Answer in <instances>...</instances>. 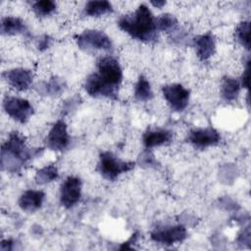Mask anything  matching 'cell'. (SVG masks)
Returning <instances> with one entry per match:
<instances>
[{
    "instance_id": "obj_1",
    "label": "cell",
    "mask_w": 251,
    "mask_h": 251,
    "mask_svg": "<svg viewBox=\"0 0 251 251\" xmlns=\"http://www.w3.org/2000/svg\"><path fill=\"white\" fill-rule=\"evenodd\" d=\"M123 81V70L113 56H104L97 61V72L90 74L84 82V89L91 97L118 99Z\"/></svg>"
},
{
    "instance_id": "obj_2",
    "label": "cell",
    "mask_w": 251,
    "mask_h": 251,
    "mask_svg": "<svg viewBox=\"0 0 251 251\" xmlns=\"http://www.w3.org/2000/svg\"><path fill=\"white\" fill-rule=\"evenodd\" d=\"M43 148H28L25 137L18 131L9 134L1 148V168L10 173H19L31 159L42 154Z\"/></svg>"
},
{
    "instance_id": "obj_3",
    "label": "cell",
    "mask_w": 251,
    "mask_h": 251,
    "mask_svg": "<svg viewBox=\"0 0 251 251\" xmlns=\"http://www.w3.org/2000/svg\"><path fill=\"white\" fill-rule=\"evenodd\" d=\"M118 25L132 38L142 42H154L158 37L155 17L145 4H140L134 13L121 17Z\"/></svg>"
},
{
    "instance_id": "obj_4",
    "label": "cell",
    "mask_w": 251,
    "mask_h": 251,
    "mask_svg": "<svg viewBox=\"0 0 251 251\" xmlns=\"http://www.w3.org/2000/svg\"><path fill=\"white\" fill-rule=\"evenodd\" d=\"M134 162L124 161L111 151H104L99 155L97 170L104 178L114 181L121 175L134 169Z\"/></svg>"
},
{
    "instance_id": "obj_5",
    "label": "cell",
    "mask_w": 251,
    "mask_h": 251,
    "mask_svg": "<svg viewBox=\"0 0 251 251\" xmlns=\"http://www.w3.org/2000/svg\"><path fill=\"white\" fill-rule=\"evenodd\" d=\"M76 45L85 52H93L98 50L111 51L113 43L111 38L102 30L86 29L81 33L75 35Z\"/></svg>"
},
{
    "instance_id": "obj_6",
    "label": "cell",
    "mask_w": 251,
    "mask_h": 251,
    "mask_svg": "<svg viewBox=\"0 0 251 251\" xmlns=\"http://www.w3.org/2000/svg\"><path fill=\"white\" fill-rule=\"evenodd\" d=\"M3 108L8 116L21 124H25L34 112L28 100L15 96H6L3 100Z\"/></svg>"
},
{
    "instance_id": "obj_7",
    "label": "cell",
    "mask_w": 251,
    "mask_h": 251,
    "mask_svg": "<svg viewBox=\"0 0 251 251\" xmlns=\"http://www.w3.org/2000/svg\"><path fill=\"white\" fill-rule=\"evenodd\" d=\"M163 96L171 109L175 112H182L188 105L190 91L180 83L167 84L162 87Z\"/></svg>"
},
{
    "instance_id": "obj_8",
    "label": "cell",
    "mask_w": 251,
    "mask_h": 251,
    "mask_svg": "<svg viewBox=\"0 0 251 251\" xmlns=\"http://www.w3.org/2000/svg\"><path fill=\"white\" fill-rule=\"evenodd\" d=\"M187 236V231L184 226H167L162 227H157L151 231L150 237L153 241L164 244L173 245L183 241Z\"/></svg>"
},
{
    "instance_id": "obj_9",
    "label": "cell",
    "mask_w": 251,
    "mask_h": 251,
    "mask_svg": "<svg viewBox=\"0 0 251 251\" xmlns=\"http://www.w3.org/2000/svg\"><path fill=\"white\" fill-rule=\"evenodd\" d=\"M81 186L82 182L79 177L68 176L60 188V202L62 206L70 209L77 204L81 197Z\"/></svg>"
},
{
    "instance_id": "obj_10",
    "label": "cell",
    "mask_w": 251,
    "mask_h": 251,
    "mask_svg": "<svg viewBox=\"0 0 251 251\" xmlns=\"http://www.w3.org/2000/svg\"><path fill=\"white\" fill-rule=\"evenodd\" d=\"M71 137L68 133L67 125L63 120H58L49 130L46 138V146L53 151H63L70 145Z\"/></svg>"
},
{
    "instance_id": "obj_11",
    "label": "cell",
    "mask_w": 251,
    "mask_h": 251,
    "mask_svg": "<svg viewBox=\"0 0 251 251\" xmlns=\"http://www.w3.org/2000/svg\"><path fill=\"white\" fill-rule=\"evenodd\" d=\"M220 140V133L212 126L191 129L187 135V141L199 149L217 145Z\"/></svg>"
},
{
    "instance_id": "obj_12",
    "label": "cell",
    "mask_w": 251,
    "mask_h": 251,
    "mask_svg": "<svg viewBox=\"0 0 251 251\" xmlns=\"http://www.w3.org/2000/svg\"><path fill=\"white\" fill-rule=\"evenodd\" d=\"M3 77L13 88L18 91L27 90L32 83L33 75L30 70L25 68H14L3 73Z\"/></svg>"
},
{
    "instance_id": "obj_13",
    "label": "cell",
    "mask_w": 251,
    "mask_h": 251,
    "mask_svg": "<svg viewBox=\"0 0 251 251\" xmlns=\"http://www.w3.org/2000/svg\"><path fill=\"white\" fill-rule=\"evenodd\" d=\"M173 139V132L165 128H148L144 131L142 142L146 149L169 144Z\"/></svg>"
},
{
    "instance_id": "obj_14",
    "label": "cell",
    "mask_w": 251,
    "mask_h": 251,
    "mask_svg": "<svg viewBox=\"0 0 251 251\" xmlns=\"http://www.w3.org/2000/svg\"><path fill=\"white\" fill-rule=\"evenodd\" d=\"M196 55L200 61H207L216 51L215 37L211 32L201 34L193 39Z\"/></svg>"
},
{
    "instance_id": "obj_15",
    "label": "cell",
    "mask_w": 251,
    "mask_h": 251,
    "mask_svg": "<svg viewBox=\"0 0 251 251\" xmlns=\"http://www.w3.org/2000/svg\"><path fill=\"white\" fill-rule=\"evenodd\" d=\"M45 198V193L41 190H25L19 198L20 208L26 213H33L41 208Z\"/></svg>"
},
{
    "instance_id": "obj_16",
    "label": "cell",
    "mask_w": 251,
    "mask_h": 251,
    "mask_svg": "<svg viewBox=\"0 0 251 251\" xmlns=\"http://www.w3.org/2000/svg\"><path fill=\"white\" fill-rule=\"evenodd\" d=\"M67 87L66 81L57 75L50 77L48 81H41L36 85V91L41 95L59 96Z\"/></svg>"
},
{
    "instance_id": "obj_17",
    "label": "cell",
    "mask_w": 251,
    "mask_h": 251,
    "mask_svg": "<svg viewBox=\"0 0 251 251\" xmlns=\"http://www.w3.org/2000/svg\"><path fill=\"white\" fill-rule=\"evenodd\" d=\"M241 85L239 81L230 76H224L221 83V94L224 100L230 102L237 99Z\"/></svg>"
},
{
    "instance_id": "obj_18",
    "label": "cell",
    "mask_w": 251,
    "mask_h": 251,
    "mask_svg": "<svg viewBox=\"0 0 251 251\" xmlns=\"http://www.w3.org/2000/svg\"><path fill=\"white\" fill-rule=\"evenodd\" d=\"M26 26L23 20L17 17H5L1 21V32L6 35L25 33Z\"/></svg>"
},
{
    "instance_id": "obj_19",
    "label": "cell",
    "mask_w": 251,
    "mask_h": 251,
    "mask_svg": "<svg viewBox=\"0 0 251 251\" xmlns=\"http://www.w3.org/2000/svg\"><path fill=\"white\" fill-rule=\"evenodd\" d=\"M113 12V6L109 1H88L84 7V15L87 17H101Z\"/></svg>"
},
{
    "instance_id": "obj_20",
    "label": "cell",
    "mask_w": 251,
    "mask_h": 251,
    "mask_svg": "<svg viewBox=\"0 0 251 251\" xmlns=\"http://www.w3.org/2000/svg\"><path fill=\"white\" fill-rule=\"evenodd\" d=\"M134 98L137 101H149L153 98L154 94L151 89L150 82L144 75H140L134 85Z\"/></svg>"
},
{
    "instance_id": "obj_21",
    "label": "cell",
    "mask_w": 251,
    "mask_h": 251,
    "mask_svg": "<svg viewBox=\"0 0 251 251\" xmlns=\"http://www.w3.org/2000/svg\"><path fill=\"white\" fill-rule=\"evenodd\" d=\"M59 177L58 169L54 165H48L37 170L34 176V180L37 184H46L56 180Z\"/></svg>"
},
{
    "instance_id": "obj_22",
    "label": "cell",
    "mask_w": 251,
    "mask_h": 251,
    "mask_svg": "<svg viewBox=\"0 0 251 251\" xmlns=\"http://www.w3.org/2000/svg\"><path fill=\"white\" fill-rule=\"evenodd\" d=\"M156 27L159 31L173 32L177 28V20L175 16L171 14H162L159 17L155 18Z\"/></svg>"
},
{
    "instance_id": "obj_23",
    "label": "cell",
    "mask_w": 251,
    "mask_h": 251,
    "mask_svg": "<svg viewBox=\"0 0 251 251\" xmlns=\"http://www.w3.org/2000/svg\"><path fill=\"white\" fill-rule=\"evenodd\" d=\"M250 23L243 21L238 24L235 28V38L237 42L242 45L246 50H250Z\"/></svg>"
},
{
    "instance_id": "obj_24",
    "label": "cell",
    "mask_w": 251,
    "mask_h": 251,
    "mask_svg": "<svg viewBox=\"0 0 251 251\" xmlns=\"http://www.w3.org/2000/svg\"><path fill=\"white\" fill-rule=\"evenodd\" d=\"M32 10L38 17H46L56 10V3L51 0L36 1L32 4Z\"/></svg>"
},
{
    "instance_id": "obj_25",
    "label": "cell",
    "mask_w": 251,
    "mask_h": 251,
    "mask_svg": "<svg viewBox=\"0 0 251 251\" xmlns=\"http://www.w3.org/2000/svg\"><path fill=\"white\" fill-rule=\"evenodd\" d=\"M138 162H139L140 166L147 167V168H153V167H157V165H159L157 160L155 159L154 155L150 151H148V149H147V151L143 152L140 155Z\"/></svg>"
},
{
    "instance_id": "obj_26",
    "label": "cell",
    "mask_w": 251,
    "mask_h": 251,
    "mask_svg": "<svg viewBox=\"0 0 251 251\" xmlns=\"http://www.w3.org/2000/svg\"><path fill=\"white\" fill-rule=\"evenodd\" d=\"M78 102H80V97L78 95H75V96H73L72 98H69L68 100L65 101L64 103V106H63V109H62V112L63 114H68L70 111H72L73 109H75Z\"/></svg>"
},
{
    "instance_id": "obj_27",
    "label": "cell",
    "mask_w": 251,
    "mask_h": 251,
    "mask_svg": "<svg viewBox=\"0 0 251 251\" xmlns=\"http://www.w3.org/2000/svg\"><path fill=\"white\" fill-rule=\"evenodd\" d=\"M51 43H52V38H51L49 35L44 34V35H42V36L38 39L36 46H37V49H38L39 51H44V50H46L47 48H49V46L51 45Z\"/></svg>"
},
{
    "instance_id": "obj_28",
    "label": "cell",
    "mask_w": 251,
    "mask_h": 251,
    "mask_svg": "<svg viewBox=\"0 0 251 251\" xmlns=\"http://www.w3.org/2000/svg\"><path fill=\"white\" fill-rule=\"evenodd\" d=\"M249 70H250V60L248 58L247 61H246V67L243 71V74L241 75L240 82H239L241 87L248 88V86H249Z\"/></svg>"
},
{
    "instance_id": "obj_29",
    "label": "cell",
    "mask_w": 251,
    "mask_h": 251,
    "mask_svg": "<svg viewBox=\"0 0 251 251\" xmlns=\"http://www.w3.org/2000/svg\"><path fill=\"white\" fill-rule=\"evenodd\" d=\"M237 242L239 244H248L250 243V228L249 226H247L245 229H243V231L238 235L237 237Z\"/></svg>"
},
{
    "instance_id": "obj_30",
    "label": "cell",
    "mask_w": 251,
    "mask_h": 251,
    "mask_svg": "<svg viewBox=\"0 0 251 251\" xmlns=\"http://www.w3.org/2000/svg\"><path fill=\"white\" fill-rule=\"evenodd\" d=\"M137 240H138V232H134V233L130 236V238H129L127 241L124 242V243L120 246V249H132L133 247H132L131 245L134 244Z\"/></svg>"
},
{
    "instance_id": "obj_31",
    "label": "cell",
    "mask_w": 251,
    "mask_h": 251,
    "mask_svg": "<svg viewBox=\"0 0 251 251\" xmlns=\"http://www.w3.org/2000/svg\"><path fill=\"white\" fill-rule=\"evenodd\" d=\"M14 241L12 239H5V240H2L1 241V244H0V249L2 251H10V250H13L14 249Z\"/></svg>"
},
{
    "instance_id": "obj_32",
    "label": "cell",
    "mask_w": 251,
    "mask_h": 251,
    "mask_svg": "<svg viewBox=\"0 0 251 251\" xmlns=\"http://www.w3.org/2000/svg\"><path fill=\"white\" fill-rule=\"evenodd\" d=\"M151 4L156 8H162L166 4V1H151Z\"/></svg>"
}]
</instances>
